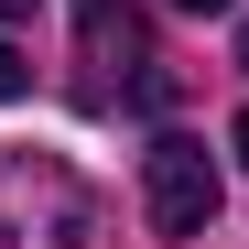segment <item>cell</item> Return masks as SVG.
Masks as SVG:
<instances>
[{"instance_id": "1", "label": "cell", "mask_w": 249, "mask_h": 249, "mask_svg": "<svg viewBox=\"0 0 249 249\" xmlns=\"http://www.w3.org/2000/svg\"><path fill=\"white\" fill-rule=\"evenodd\" d=\"M108 206L54 152H0V249H98Z\"/></svg>"}, {"instance_id": "2", "label": "cell", "mask_w": 249, "mask_h": 249, "mask_svg": "<svg viewBox=\"0 0 249 249\" xmlns=\"http://www.w3.org/2000/svg\"><path fill=\"white\" fill-rule=\"evenodd\" d=\"M76 65H87V108H119V98H162V65H152V33L130 22V0H76Z\"/></svg>"}, {"instance_id": "3", "label": "cell", "mask_w": 249, "mask_h": 249, "mask_svg": "<svg viewBox=\"0 0 249 249\" xmlns=\"http://www.w3.org/2000/svg\"><path fill=\"white\" fill-rule=\"evenodd\" d=\"M217 206H228V184H217V152L195 130H162L141 152V217H152V238H206Z\"/></svg>"}, {"instance_id": "4", "label": "cell", "mask_w": 249, "mask_h": 249, "mask_svg": "<svg viewBox=\"0 0 249 249\" xmlns=\"http://www.w3.org/2000/svg\"><path fill=\"white\" fill-rule=\"evenodd\" d=\"M22 87H33V65H22L11 44H0V98H22Z\"/></svg>"}, {"instance_id": "5", "label": "cell", "mask_w": 249, "mask_h": 249, "mask_svg": "<svg viewBox=\"0 0 249 249\" xmlns=\"http://www.w3.org/2000/svg\"><path fill=\"white\" fill-rule=\"evenodd\" d=\"M174 11H238V0H174Z\"/></svg>"}, {"instance_id": "6", "label": "cell", "mask_w": 249, "mask_h": 249, "mask_svg": "<svg viewBox=\"0 0 249 249\" xmlns=\"http://www.w3.org/2000/svg\"><path fill=\"white\" fill-rule=\"evenodd\" d=\"M0 22H33V0H0Z\"/></svg>"}, {"instance_id": "7", "label": "cell", "mask_w": 249, "mask_h": 249, "mask_svg": "<svg viewBox=\"0 0 249 249\" xmlns=\"http://www.w3.org/2000/svg\"><path fill=\"white\" fill-rule=\"evenodd\" d=\"M228 152H238V162H249V119H238V130H228Z\"/></svg>"}, {"instance_id": "8", "label": "cell", "mask_w": 249, "mask_h": 249, "mask_svg": "<svg viewBox=\"0 0 249 249\" xmlns=\"http://www.w3.org/2000/svg\"><path fill=\"white\" fill-rule=\"evenodd\" d=\"M238 65H249V22H238Z\"/></svg>"}]
</instances>
